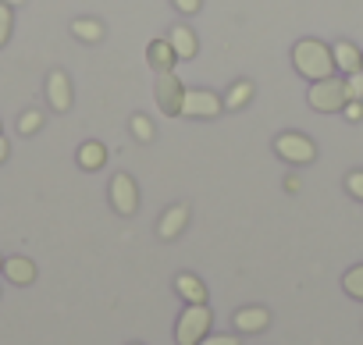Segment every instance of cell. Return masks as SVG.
I'll list each match as a JSON object with an SVG mask.
<instances>
[{
  "mask_svg": "<svg viewBox=\"0 0 363 345\" xmlns=\"http://www.w3.org/2000/svg\"><path fill=\"white\" fill-rule=\"evenodd\" d=\"M40 128H43V114L40 111H26L18 118V135H36Z\"/></svg>",
  "mask_w": 363,
  "mask_h": 345,
  "instance_id": "cell-22",
  "label": "cell"
},
{
  "mask_svg": "<svg viewBox=\"0 0 363 345\" xmlns=\"http://www.w3.org/2000/svg\"><path fill=\"white\" fill-rule=\"evenodd\" d=\"M200 345H239V338L235 334H207Z\"/></svg>",
  "mask_w": 363,
  "mask_h": 345,
  "instance_id": "cell-27",
  "label": "cell"
},
{
  "mask_svg": "<svg viewBox=\"0 0 363 345\" xmlns=\"http://www.w3.org/2000/svg\"><path fill=\"white\" fill-rule=\"evenodd\" d=\"M331 57H335V72H342V75H352V72H359V64H363L359 47L349 43V40H338V43L331 47Z\"/></svg>",
  "mask_w": 363,
  "mask_h": 345,
  "instance_id": "cell-14",
  "label": "cell"
},
{
  "mask_svg": "<svg viewBox=\"0 0 363 345\" xmlns=\"http://www.w3.org/2000/svg\"><path fill=\"white\" fill-rule=\"evenodd\" d=\"M75 160H79V167H82V171H100V167H107V146H104V142H96V139H89V142H82V146H79Z\"/></svg>",
  "mask_w": 363,
  "mask_h": 345,
  "instance_id": "cell-15",
  "label": "cell"
},
{
  "mask_svg": "<svg viewBox=\"0 0 363 345\" xmlns=\"http://www.w3.org/2000/svg\"><path fill=\"white\" fill-rule=\"evenodd\" d=\"M171 4H174L182 15H196V11L203 8V0H171Z\"/></svg>",
  "mask_w": 363,
  "mask_h": 345,
  "instance_id": "cell-26",
  "label": "cell"
},
{
  "mask_svg": "<svg viewBox=\"0 0 363 345\" xmlns=\"http://www.w3.org/2000/svg\"><path fill=\"white\" fill-rule=\"evenodd\" d=\"M250 100H253V82H250V79H239V82L225 93V111H242Z\"/></svg>",
  "mask_w": 363,
  "mask_h": 345,
  "instance_id": "cell-18",
  "label": "cell"
},
{
  "mask_svg": "<svg viewBox=\"0 0 363 345\" xmlns=\"http://www.w3.org/2000/svg\"><path fill=\"white\" fill-rule=\"evenodd\" d=\"M146 61H150V68H153L157 75H160V72H174L178 57H174V47L167 43V36L150 40V47H146Z\"/></svg>",
  "mask_w": 363,
  "mask_h": 345,
  "instance_id": "cell-12",
  "label": "cell"
},
{
  "mask_svg": "<svg viewBox=\"0 0 363 345\" xmlns=\"http://www.w3.org/2000/svg\"><path fill=\"white\" fill-rule=\"evenodd\" d=\"M225 100L214 89H186L182 96V118H196V121H214L221 118Z\"/></svg>",
  "mask_w": 363,
  "mask_h": 345,
  "instance_id": "cell-5",
  "label": "cell"
},
{
  "mask_svg": "<svg viewBox=\"0 0 363 345\" xmlns=\"http://www.w3.org/2000/svg\"><path fill=\"white\" fill-rule=\"evenodd\" d=\"M11 29H15V8L11 4H0V47H8Z\"/></svg>",
  "mask_w": 363,
  "mask_h": 345,
  "instance_id": "cell-21",
  "label": "cell"
},
{
  "mask_svg": "<svg viewBox=\"0 0 363 345\" xmlns=\"http://www.w3.org/2000/svg\"><path fill=\"white\" fill-rule=\"evenodd\" d=\"M232 320H235V331L239 334H260V331H267L271 313L264 306H242V310H235Z\"/></svg>",
  "mask_w": 363,
  "mask_h": 345,
  "instance_id": "cell-10",
  "label": "cell"
},
{
  "mask_svg": "<svg viewBox=\"0 0 363 345\" xmlns=\"http://www.w3.org/2000/svg\"><path fill=\"white\" fill-rule=\"evenodd\" d=\"M128 128H132V135H135L139 142H153V135H157V128H153V121H150L146 114H132Z\"/></svg>",
  "mask_w": 363,
  "mask_h": 345,
  "instance_id": "cell-20",
  "label": "cell"
},
{
  "mask_svg": "<svg viewBox=\"0 0 363 345\" xmlns=\"http://www.w3.org/2000/svg\"><path fill=\"white\" fill-rule=\"evenodd\" d=\"M132 345H139V341H132Z\"/></svg>",
  "mask_w": 363,
  "mask_h": 345,
  "instance_id": "cell-32",
  "label": "cell"
},
{
  "mask_svg": "<svg viewBox=\"0 0 363 345\" xmlns=\"http://www.w3.org/2000/svg\"><path fill=\"white\" fill-rule=\"evenodd\" d=\"M342 118L345 121H363V100H345V107H342Z\"/></svg>",
  "mask_w": 363,
  "mask_h": 345,
  "instance_id": "cell-25",
  "label": "cell"
},
{
  "mask_svg": "<svg viewBox=\"0 0 363 345\" xmlns=\"http://www.w3.org/2000/svg\"><path fill=\"white\" fill-rule=\"evenodd\" d=\"M153 96H157V107L164 111V118H182V96H186V86H182V79L174 72H160L157 75Z\"/></svg>",
  "mask_w": 363,
  "mask_h": 345,
  "instance_id": "cell-6",
  "label": "cell"
},
{
  "mask_svg": "<svg viewBox=\"0 0 363 345\" xmlns=\"http://www.w3.org/2000/svg\"><path fill=\"white\" fill-rule=\"evenodd\" d=\"M0 271H4V256H0Z\"/></svg>",
  "mask_w": 363,
  "mask_h": 345,
  "instance_id": "cell-30",
  "label": "cell"
},
{
  "mask_svg": "<svg viewBox=\"0 0 363 345\" xmlns=\"http://www.w3.org/2000/svg\"><path fill=\"white\" fill-rule=\"evenodd\" d=\"M345 193L363 203V167H356V171H349V175H345Z\"/></svg>",
  "mask_w": 363,
  "mask_h": 345,
  "instance_id": "cell-23",
  "label": "cell"
},
{
  "mask_svg": "<svg viewBox=\"0 0 363 345\" xmlns=\"http://www.w3.org/2000/svg\"><path fill=\"white\" fill-rule=\"evenodd\" d=\"M167 43L174 47V57H178V61H193V57L200 54V40H196V33H193L189 26H174V29L167 33Z\"/></svg>",
  "mask_w": 363,
  "mask_h": 345,
  "instance_id": "cell-11",
  "label": "cell"
},
{
  "mask_svg": "<svg viewBox=\"0 0 363 345\" xmlns=\"http://www.w3.org/2000/svg\"><path fill=\"white\" fill-rule=\"evenodd\" d=\"M0 128H4V125H0Z\"/></svg>",
  "mask_w": 363,
  "mask_h": 345,
  "instance_id": "cell-33",
  "label": "cell"
},
{
  "mask_svg": "<svg viewBox=\"0 0 363 345\" xmlns=\"http://www.w3.org/2000/svg\"><path fill=\"white\" fill-rule=\"evenodd\" d=\"M342 288H345L349 299H359L363 302V264H356V267H349L342 274Z\"/></svg>",
  "mask_w": 363,
  "mask_h": 345,
  "instance_id": "cell-19",
  "label": "cell"
},
{
  "mask_svg": "<svg viewBox=\"0 0 363 345\" xmlns=\"http://www.w3.org/2000/svg\"><path fill=\"white\" fill-rule=\"evenodd\" d=\"M0 274H4L11 285L26 288V285L36 281V264H33L29 256H8V260H4V271H0Z\"/></svg>",
  "mask_w": 363,
  "mask_h": 345,
  "instance_id": "cell-13",
  "label": "cell"
},
{
  "mask_svg": "<svg viewBox=\"0 0 363 345\" xmlns=\"http://www.w3.org/2000/svg\"><path fill=\"white\" fill-rule=\"evenodd\" d=\"M0 4H11V8H18V4H26V0H0Z\"/></svg>",
  "mask_w": 363,
  "mask_h": 345,
  "instance_id": "cell-29",
  "label": "cell"
},
{
  "mask_svg": "<svg viewBox=\"0 0 363 345\" xmlns=\"http://www.w3.org/2000/svg\"><path fill=\"white\" fill-rule=\"evenodd\" d=\"M174 292L186 299V302H207V285H203L196 274H189V271H182V274L174 278Z\"/></svg>",
  "mask_w": 363,
  "mask_h": 345,
  "instance_id": "cell-16",
  "label": "cell"
},
{
  "mask_svg": "<svg viewBox=\"0 0 363 345\" xmlns=\"http://www.w3.org/2000/svg\"><path fill=\"white\" fill-rule=\"evenodd\" d=\"M359 72H363V64H359Z\"/></svg>",
  "mask_w": 363,
  "mask_h": 345,
  "instance_id": "cell-31",
  "label": "cell"
},
{
  "mask_svg": "<svg viewBox=\"0 0 363 345\" xmlns=\"http://www.w3.org/2000/svg\"><path fill=\"white\" fill-rule=\"evenodd\" d=\"M274 153H278L285 164H296V167L317 160V146H313V139L303 135V132H281V135H274Z\"/></svg>",
  "mask_w": 363,
  "mask_h": 345,
  "instance_id": "cell-4",
  "label": "cell"
},
{
  "mask_svg": "<svg viewBox=\"0 0 363 345\" xmlns=\"http://www.w3.org/2000/svg\"><path fill=\"white\" fill-rule=\"evenodd\" d=\"M104 22H96V18H75L72 22V36L75 40H82V43H100L104 40Z\"/></svg>",
  "mask_w": 363,
  "mask_h": 345,
  "instance_id": "cell-17",
  "label": "cell"
},
{
  "mask_svg": "<svg viewBox=\"0 0 363 345\" xmlns=\"http://www.w3.org/2000/svg\"><path fill=\"white\" fill-rule=\"evenodd\" d=\"M292 68L306 79V82H320L335 75V57L331 47L324 40H299L292 47Z\"/></svg>",
  "mask_w": 363,
  "mask_h": 345,
  "instance_id": "cell-1",
  "label": "cell"
},
{
  "mask_svg": "<svg viewBox=\"0 0 363 345\" xmlns=\"http://www.w3.org/2000/svg\"><path fill=\"white\" fill-rule=\"evenodd\" d=\"M8 157H11V146H8V139H4V135H0V164H4Z\"/></svg>",
  "mask_w": 363,
  "mask_h": 345,
  "instance_id": "cell-28",
  "label": "cell"
},
{
  "mask_svg": "<svg viewBox=\"0 0 363 345\" xmlns=\"http://www.w3.org/2000/svg\"><path fill=\"white\" fill-rule=\"evenodd\" d=\"M211 324H214V313L207 302H186L178 324H174V341L178 345H200L207 334H211Z\"/></svg>",
  "mask_w": 363,
  "mask_h": 345,
  "instance_id": "cell-2",
  "label": "cell"
},
{
  "mask_svg": "<svg viewBox=\"0 0 363 345\" xmlns=\"http://www.w3.org/2000/svg\"><path fill=\"white\" fill-rule=\"evenodd\" d=\"M72 79H68V72H61V68H54L50 75H47V103H50V111L54 114H65V111H72Z\"/></svg>",
  "mask_w": 363,
  "mask_h": 345,
  "instance_id": "cell-8",
  "label": "cell"
},
{
  "mask_svg": "<svg viewBox=\"0 0 363 345\" xmlns=\"http://www.w3.org/2000/svg\"><path fill=\"white\" fill-rule=\"evenodd\" d=\"M345 82L342 79H320V82H310V89H306V103L317 111V114H342V107H345Z\"/></svg>",
  "mask_w": 363,
  "mask_h": 345,
  "instance_id": "cell-3",
  "label": "cell"
},
{
  "mask_svg": "<svg viewBox=\"0 0 363 345\" xmlns=\"http://www.w3.org/2000/svg\"><path fill=\"white\" fill-rule=\"evenodd\" d=\"M342 82H345V96H349V100H363V72H352V75H345Z\"/></svg>",
  "mask_w": 363,
  "mask_h": 345,
  "instance_id": "cell-24",
  "label": "cell"
},
{
  "mask_svg": "<svg viewBox=\"0 0 363 345\" xmlns=\"http://www.w3.org/2000/svg\"><path fill=\"white\" fill-rule=\"evenodd\" d=\"M111 207L121 217H132L139 210V186H135L132 175H125V171H118V175L111 179Z\"/></svg>",
  "mask_w": 363,
  "mask_h": 345,
  "instance_id": "cell-7",
  "label": "cell"
},
{
  "mask_svg": "<svg viewBox=\"0 0 363 345\" xmlns=\"http://www.w3.org/2000/svg\"><path fill=\"white\" fill-rule=\"evenodd\" d=\"M186 225H189V207H186V203H174V207H167V210L160 214L157 235H160L164 242H171V239H178L182 232H186Z\"/></svg>",
  "mask_w": 363,
  "mask_h": 345,
  "instance_id": "cell-9",
  "label": "cell"
}]
</instances>
